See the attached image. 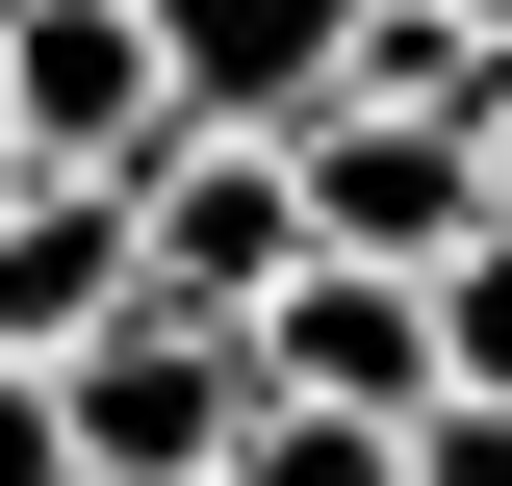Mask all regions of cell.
<instances>
[{
    "mask_svg": "<svg viewBox=\"0 0 512 486\" xmlns=\"http://www.w3.org/2000/svg\"><path fill=\"white\" fill-rule=\"evenodd\" d=\"M231 435H256V333L128 307L103 359H52V461L77 486H231Z\"/></svg>",
    "mask_w": 512,
    "mask_h": 486,
    "instance_id": "obj_1",
    "label": "cell"
},
{
    "mask_svg": "<svg viewBox=\"0 0 512 486\" xmlns=\"http://www.w3.org/2000/svg\"><path fill=\"white\" fill-rule=\"evenodd\" d=\"M128 26H154V103L205 154H308L359 103V0H128Z\"/></svg>",
    "mask_w": 512,
    "mask_h": 486,
    "instance_id": "obj_2",
    "label": "cell"
},
{
    "mask_svg": "<svg viewBox=\"0 0 512 486\" xmlns=\"http://www.w3.org/2000/svg\"><path fill=\"white\" fill-rule=\"evenodd\" d=\"M0 128H26V180H154L180 154V103H154V26L128 0H0Z\"/></svg>",
    "mask_w": 512,
    "mask_h": 486,
    "instance_id": "obj_3",
    "label": "cell"
},
{
    "mask_svg": "<svg viewBox=\"0 0 512 486\" xmlns=\"http://www.w3.org/2000/svg\"><path fill=\"white\" fill-rule=\"evenodd\" d=\"M282 180H308V256H359V282H436V256L487 231V128H436V103H333Z\"/></svg>",
    "mask_w": 512,
    "mask_h": 486,
    "instance_id": "obj_4",
    "label": "cell"
},
{
    "mask_svg": "<svg viewBox=\"0 0 512 486\" xmlns=\"http://www.w3.org/2000/svg\"><path fill=\"white\" fill-rule=\"evenodd\" d=\"M128 282L180 307V333H256V307L308 282V180H282V154H154V180H128Z\"/></svg>",
    "mask_w": 512,
    "mask_h": 486,
    "instance_id": "obj_5",
    "label": "cell"
},
{
    "mask_svg": "<svg viewBox=\"0 0 512 486\" xmlns=\"http://www.w3.org/2000/svg\"><path fill=\"white\" fill-rule=\"evenodd\" d=\"M256 410L410 435V410H436V282H359V256H308V282L256 307Z\"/></svg>",
    "mask_w": 512,
    "mask_h": 486,
    "instance_id": "obj_6",
    "label": "cell"
},
{
    "mask_svg": "<svg viewBox=\"0 0 512 486\" xmlns=\"http://www.w3.org/2000/svg\"><path fill=\"white\" fill-rule=\"evenodd\" d=\"M128 307H154V282H128V205H103V180H26V205H0V384L103 359Z\"/></svg>",
    "mask_w": 512,
    "mask_h": 486,
    "instance_id": "obj_7",
    "label": "cell"
},
{
    "mask_svg": "<svg viewBox=\"0 0 512 486\" xmlns=\"http://www.w3.org/2000/svg\"><path fill=\"white\" fill-rule=\"evenodd\" d=\"M436 410H512V231L436 256Z\"/></svg>",
    "mask_w": 512,
    "mask_h": 486,
    "instance_id": "obj_8",
    "label": "cell"
},
{
    "mask_svg": "<svg viewBox=\"0 0 512 486\" xmlns=\"http://www.w3.org/2000/svg\"><path fill=\"white\" fill-rule=\"evenodd\" d=\"M231 486H410V435H333V410H256Z\"/></svg>",
    "mask_w": 512,
    "mask_h": 486,
    "instance_id": "obj_9",
    "label": "cell"
},
{
    "mask_svg": "<svg viewBox=\"0 0 512 486\" xmlns=\"http://www.w3.org/2000/svg\"><path fill=\"white\" fill-rule=\"evenodd\" d=\"M410 486H512V410H410Z\"/></svg>",
    "mask_w": 512,
    "mask_h": 486,
    "instance_id": "obj_10",
    "label": "cell"
},
{
    "mask_svg": "<svg viewBox=\"0 0 512 486\" xmlns=\"http://www.w3.org/2000/svg\"><path fill=\"white\" fill-rule=\"evenodd\" d=\"M487 231H512V103H487Z\"/></svg>",
    "mask_w": 512,
    "mask_h": 486,
    "instance_id": "obj_11",
    "label": "cell"
},
{
    "mask_svg": "<svg viewBox=\"0 0 512 486\" xmlns=\"http://www.w3.org/2000/svg\"><path fill=\"white\" fill-rule=\"evenodd\" d=\"M0 205H26V128H0Z\"/></svg>",
    "mask_w": 512,
    "mask_h": 486,
    "instance_id": "obj_12",
    "label": "cell"
}]
</instances>
